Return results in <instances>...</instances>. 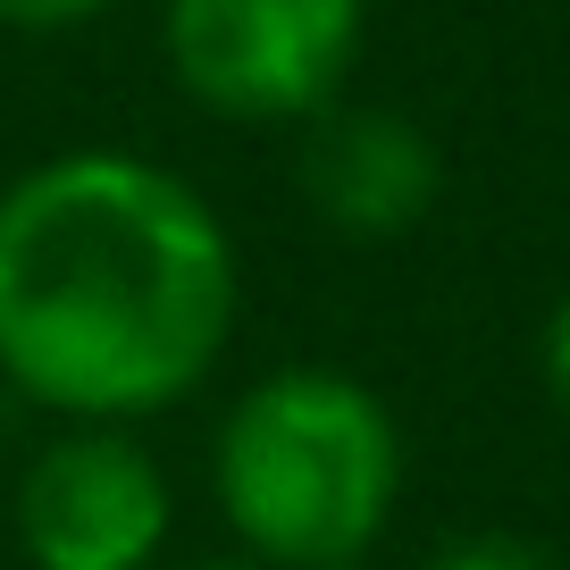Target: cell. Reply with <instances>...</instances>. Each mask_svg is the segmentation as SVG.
<instances>
[{
    "instance_id": "4",
    "label": "cell",
    "mask_w": 570,
    "mask_h": 570,
    "mask_svg": "<svg viewBox=\"0 0 570 570\" xmlns=\"http://www.w3.org/2000/svg\"><path fill=\"white\" fill-rule=\"evenodd\" d=\"M168 479L160 462L101 420H68L18 470L9 529L35 570H151L168 546Z\"/></svg>"
},
{
    "instance_id": "2",
    "label": "cell",
    "mask_w": 570,
    "mask_h": 570,
    "mask_svg": "<svg viewBox=\"0 0 570 570\" xmlns=\"http://www.w3.org/2000/svg\"><path fill=\"white\" fill-rule=\"evenodd\" d=\"M210 487L261 570L370 562L403 503V428L353 370L294 361L227 403Z\"/></svg>"
},
{
    "instance_id": "3",
    "label": "cell",
    "mask_w": 570,
    "mask_h": 570,
    "mask_svg": "<svg viewBox=\"0 0 570 570\" xmlns=\"http://www.w3.org/2000/svg\"><path fill=\"white\" fill-rule=\"evenodd\" d=\"M370 0H168L160 42L177 85L235 126L311 118L344 92Z\"/></svg>"
},
{
    "instance_id": "6",
    "label": "cell",
    "mask_w": 570,
    "mask_h": 570,
    "mask_svg": "<svg viewBox=\"0 0 570 570\" xmlns=\"http://www.w3.org/2000/svg\"><path fill=\"white\" fill-rule=\"evenodd\" d=\"M420 570H562V562L529 529H453L420 553Z\"/></svg>"
},
{
    "instance_id": "10",
    "label": "cell",
    "mask_w": 570,
    "mask_h": 570,
    "mask_svg": "<svg viewBox=\"0 0 570 570\" xmlns=\"http://www.w3.org/2000/svg\"><path fill=\"white\" fill-rule=\"evenodd\" d=\"M336 570H370V562H336Z\"/></svg>"
},
{
    "instance_id": "1",
    "label": "cell",
    "mask_w": 570,
    "mask_h": 570,
    "mask_svg": "<svg viewBox=\"0 0 570 570\" xmlns=\"http://www.w3.org/2000/svg\"><path fill=\"white\" fill-rule=\"evenodd\" d=\"M235 235L142 151H59L0 185V377L51 420H151L235 336Z\"/></svg>"
},
{
    "instance_id": "7",
    "label": "cell",
    "mask_w": 570,
    "mask_h": 570,
    "mask_svg": "<svg viewBox=\"0 0 570 570\" xmlns=\"http://www.w3.org/2000/svg\"><path fill=\"white\" fill-rule=\"evenodd\" d=\"M537 377H546L553 411H562V420H570V285H562V294H553L546 327H537Z\"/></svg>"
},
{
    "instance_id": "5",
    "label": "cell",
    "mask_w": 570,
    "mask_h": 570,
    "mask_svg": "<svg viewBox=\"0 0 570 570\" xmlns=\"http://www.w3.org/2000/svg\"><path fill=\"white\" fill-rule=\"evenodd\" d=\"M294 185H303L311 218L327 235H344V244H403L411 227H428V210L445 194V160H436L428 126H411L403 109L327 101L303 118Z\"/></svg>"
},
{
    "instance_id": "9",
    "label": "cell",
    "mask_w": 570,
    "mask_h": 570,
    "mask_svg": "<svg viewBox=\"0 0 570 570\" xmlns=\"http://www.w3.org/2000/svg\"><path fill=\"white\" fill-rule=\"evenodd\" d=\"M185 570H261L252 553H210V562H185Z\"/></svg>"
},
{
    "instance_id": "8",
    "label": "cell",
    "mask_w": 570,
    "mask_h": 570,
    "mask_svg": "<svg viewBox=\"0 0 570 570\" xmlns=\"http://www.w3.org/2000/svg\"><path fill=\"white\" fill-rule=\"evenodd\" d=\"M101 9H118V0H0V26L9 35H68V26L101 18Z\"/></svg>"
}]
</instances>
